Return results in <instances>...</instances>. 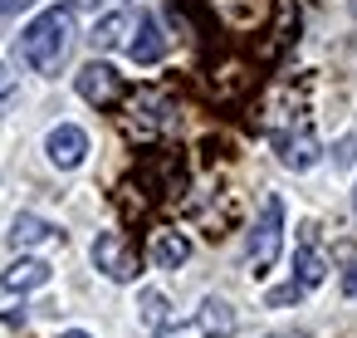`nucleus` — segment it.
<instances>
[{
    "instance_id": "obj_1",
    "label": "nucleus",
    "mask_w": 357,
    "mask_h": 338,
    "mask_svg": "<svg viewBox=\"0 0 357 338\" xmlns=\"http://www.w3.org/2000/svg\"><path fill=\"white\" fill-rule=\"evenodd\" d=\"M74 35H79L74 6H54V10H45L40 20H30V30L20 35V54H25V64H30L35 74H59V64H64L69 50H74Z\"/></svg>"
},
{
    "instance_id": "obj_2",
    "label": "nucleus",
    "mask_w": 357,
    "mask_h": 338,
    "mask_svg": "<svg viewBox=\"0 0 357 338\" xmlns=\"http://www.w3.org/2000/svg\"><path fill=\"white\" fill-rule=\"evenodd\" d=\"M279 250H284V201H279V196H264V206H259V221H255V230H250V245H245V265H250V274H264V270H274Z\"/></svg>"
},
{
    "instance_id": "obj_3",
    "label": "nucleus",
    "mask_w": 357,
    "mask_h": 338,
    "mask_svg": "<svg viewBox=\"0 0 357 338\" xmlns=\"http://www.w3.org/2000/svg\"><path fill=\"white\" fill-rule=\"evenodd\" d=\"M235 309L225 299H201V309L191 318H176V323H157V338H230L235 333Z\"/></svg>"
},
{
    "instance_id": "obj_4",
    "label": "nucleus",
    "mask_w": 357,
    "mask_h": 338,
    "mask_svg": "<svg viewBox=\"0 0 357 338\" xmlns=\"http://www.w3.org/2000/svg\"><path fill=\"white\" fill-rule=\"evenodd\" d=\"M93 265H98L113 284H132V279H137V255H132V245H128L118 230H103V235L93 240Z\"/></svg>"
},
{
    "instance_id": "obj_5",
    "label": "nucleus",
    "mask_w": 357,
    "mask_h": 338,
    "mask_svg": "<svg viewBox=\"0 0 357 338\" xmlns=\"http://www.w3.org/2000/svg\"><path fill=\"white\" fill-rule=\"evenodd\" d=\"M74 89H79V98L84 103H93V108H108V103H118L123 98V74L113 69V64H84L79 69V79H74Z\"/></svg>"
},
{
    "instance_id": "obj_6",
    "label": "nucleus",
    "mask_w": 357,
    "mask_h": 338,
    "mask_svg": "<svg viewBox=\"0 0 357 338\" xmlns=\"http://www.w3.org/2000/svg\"><path fill=\"white\" fill-rule=\"evenodd\" d=\"M45 152H50V162H54L59 172H74V167L89 157V133L74 128V123H59V128L45 138Z\"/></svg>"
},
{
    "instance_id": "obj_7",
    "label": "nucleus",
    "mask_w": 357,
    "mask_h": 338,
    "mask_svg": "<svg viewBox=\"0 0 357 338\" xmlns=\"http://www.w3.org/2000/svg\"><path fill=\"white\" fill-rule=\"evenodd\" d=\"M274 152H279V162H284L289 172H308L323 147H318V138H313L308 128H298V133H279V138H274Z\"/></svg>"
},
{
    "instance_id": "obj_8",
    "label": "nucleus",
    "mask_w": 357,
    "mask_h": 338,
    "mask_svg": "<svg viewBox=\"0 0 357 338\" xmlns=\"http://www.w3.org/2000/svg\"><path fill=\"white\" fill-rule=\"evenodd\" d=\"M137 40L128 45V54H132V64H157L162 54H167V35H162V25H157V15H137Z\"/></svg>"
},
{
    "instance_id": "obj_9",
    "label": "nucleus",
    "mask_w": 357,
    "mask_h": 338,
    "mask_svg": "<svg viewBox=\"0 0 357 338\" xmlns=\"http://www.w3.org/2000/svg\"><path fill=\"white\" fill-rule=\"evenodd\" d=\"M45 240H59V230H54L45 216L20 211V216L10 221V245H15V250H35V245H45Z\"/></svg>"
},
{
    "instance_id": "obj_10",
    "label": "nucleus",
    "mask_w": 357,
    "mask_h": 338,
    "mask_svg": "<svg viewBox=\"0 0 357 338\" xmlns=\"http://www.w3.org/2000/svg\"><path fill=\"white\" fill-rule=\"evenodd\" d=\"M0 284H6L10 294H30V289H40V284H50V265L45 260H15L6 274H0Z\"/></svg>"
},
{
    "instance_id": "obj_11",
    "label": "nucleus",
    "mask_w": 357,
    "mask_h": 338,
    "mask_svg": "<svg viewBox=\"0 0 357 338\" xmlns=\"http://www.w3.org/2000/svg\"><path fill=\"white\" fill-rule=\"evenodd\" d=\"M294 279H298L303 289H318V284L328 279V260H323V250L313 245V235H303V245H298V255H294Z\"/></svg>"
},
{
    "instance_id": "obj_12",
    "label": "nucleus",
    "mask_w": 357,
    "mask_h": 338,
    "mask_svg": "<svg viewBox=\"0 0 357 338\" xmlns=\"http://www.w3.org/2000/svg\"><path fill=\"white\" fill-rule=\"evenodd\" d=\"M152 260H157V270H181L191 260V240L181 230H162L157 245H152Z\"/></svg>"
},
{
    "instance_id": "obj_13",
    "label": "nucleus",
    "mask_w": 357,
    "mask_h": 338,
    "mask_svg": "<svg viewBox=\"0 0 357 338\" xmlns=\"http://www.w3.org/2000/svg\"><path fill=\"white\" fill-rule=\"evenodd\" d=\"M132 25H137V20H132L128 10H113V15H103V20L93 25L89 45H93V50H118V45H123V35H128Z\"/></svg>"
},
{
    "instance_id": "obj_14",
    "label": "nucleus",
    "mask_w": 357,
    "mask_h": 338,
    "mask_svg": "<svg viewBox=\"0 0 357 338\" xmlns=\"http://www.w3.org/2000/svg\"><path fill=\"white\" fill-rule=\"evenodd\" d=\"M142 318H147L152 328H157V323H167V299H162L157 289H147V294H142Z\"/></svg>"
},
{
    "instance_id": "obj_15",
    "label": "nucleus",
    "mask_w": 357,
    "mask_h": 338,
    "mask_svg": "<svg viewBox=\"0 0 357 338\" xmlns=\"http://www.w3.org/2000/svg\"><path fill=\"white\" fill-rule=\"evenodd\" d=\"M303 294V284L294 279V284H279V289H269V309H284V304H294Z\"/></svg>"
},
{
    "instance_id": "obj_16",
    "label": "nucleus",
    "mask_w": 357,
    "mask_h": 338,
    "mask_svg": "<svg viewBox=\"0 0 357 338\" xmlns=\"http://www.w3.org/2000/svg\"><path fill=\"white\" fill-rule=\"evenodd\" d=\"M10 98H15V74H10V64H0V108Z\"/></svg>"
},
{
    "instance_id": "obj_17",
    "label": "nucleus",
    "mask_w": 357,
    "mask_h": 338,
    "mask_svg": "<svg viewBox=\"0 0 357 338\" xmlns=\"http://www.w3.org/2000/svg\"><path fill=\"white\" fill-rule=\"evenodd\" d=\"M342 294H347V299H357V265H352V270H342Z\"/></svg>"
},
{
    "instance_id": "obj_18",
    "label": "nucleus",
    "mask_w": 357,
    "mask_h": 338,
    "mask_svg": "<svg viewBox=\"0 0 357 338\" xmlns=\"http://www.w3.org/2000/svg\"><path fill=\"white\" fill-rule=\"evenodd\" d=\"M35 0H0V15H15V10H30Z\"/></svg>"
},
{
    "instance_id": "obj_19",
    "label": "nucleus",
    "mask_w": 357,
    "mask_h": 338,
    "mask_svg": "<svg viewBox=\"0 0 357 338\" xmlns=\"http://www.w3.org/2000/svg\"><path fill=\"white\" fill-rule=\"evenodd\" d=\"M69 6H74V10H98L103 0H69Z\"/></svg>"
},
{
    "instance_id": "obj_20",
    "label": "nucleus",
    "mask_w": 357,
    "mask_h": 338,
    "mask_svg": "<svg viewBox=\"0 0 357 338\" xmlns=\"http://www.w3.org/2000/svg\"><path fill=\"white\" fill-rule=\"evenodd\" d=\"M269 338H308L303 328H279V333H269Z\"/></svg>"
},
{
    "instance_id": "obj_21",
    "label": "nucleus",
    "mask_w": 357,
    "mask_h": 338,
    "mask_svg": "<svg viewBox=\"0 0 357 338\" xmlns=\"http://www.w3.org/2000/svg\"><path fill=\"white\" fill-rule=\"evenodd\" d=\"M64 338H93V333H84V328H69V333H64Z\"/></svg>"
},
{
    "instance_id": "obj_22",
    "label": "nucleus",
    "mask_w": 357,
    "mask_h": 338,
    "mask_svg": "<svg viewBox=\"0 0 357 338\" xmlns=\"http://www.w3.org/2000/svg\"><path fill=\"white\" fill-rule=\"evenodd\" d=\"M347 6H352V15H357V0H347Z\"/></svg>"
},
{
    "instance_id": "obj_23",
    "label": "nucleus",
    "mask_w": 357,
    "mask_h": 338,
    "mask_svg": "<svg viewBox=\"0 0 357 338\" xmlns=\"http://www.w3.org/2000/svg\"><path fill=\"white\" fill-rule=\"evenodd\" d=\"M352 206H357V196H352Z\"/></svg>"
}]
</instances>
